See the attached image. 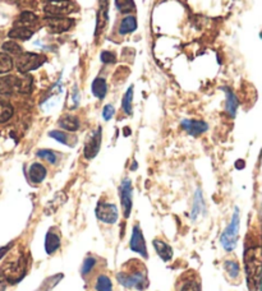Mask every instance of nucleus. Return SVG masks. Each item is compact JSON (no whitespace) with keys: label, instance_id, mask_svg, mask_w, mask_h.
I'll return each mask as SVG.
<instances>
[{"label":"nucleus","instance_id":"1","mask_svg":"<svg viewBox=\"0 0 262 291\" xmlns=\"http://www.w3.org/2000/svg\"><path fill=\"white\" fill-rule=\"evenodd\" d=\"M117 279L121 285L127 289L143 291L150 286L147 267L139 259L132 258L121 267L117 274Z\"/></svg>","mask_w":262,"mask_h":291},{"label":"nucleus","instance_id":"2","mask_svg":"<svg viewBox=\"0 0 262 291\" xmlns=\"http://www.w3.org/2000/svg\"><path fill=\"white\" fill-rule=\"evenodd\" d=\"M245 268L248 286L252 291H257L261 280V247L259 240H247L246 243Z\"/></svg>","mask_w":262,"mask_h":291},{"label":"nucleus","instance_id":"3","mask_svg":"<svg viewBox=\"0 0 262 291\" xmlns=\"http://www.w3.org/2000/svg\"><path fill=\"white\" fill-rule=\"evenodd\" d=\"M27 272V261L24 254H18L17 258L8 261L4 263L1 268V274L8 280L9 283H18L19 280L23 279Z\"/></svg>","mask_w":262,"mask_h":291},{"label":"nucleus","instance_id":"4","mask_svg":"<svg viewBox=\"0 0 262 291\" xmlns=\"http://www.w3.org/2000/svg\"><path fill=\"white\" fill-rule=\"evenodd\" d=\"M175 291H202V280L196 270H186L175 281Z\"/></svg>","mask_w":262,"mask_h":291},{"label":"nucleus","instance_id":"5","mask_svg":"<svg viewBox=\"0 0 262 291\" xmlns=\"http://www.w3.org/2000/svg\"><path fill=\"white\" fill-rule=\"evenodd\" d=\"M46 62V56L41 54L33 53H21L17 58V69L19 73L27 74L28 72L35 71L37 68L41 67Z\"/></svg>","mask_w":262,"mask_h":291},{"label":"nucleus","instance_id":"6","mask_svg":"<svg viewBox=\"0 0 262 291\" xmlns=\"http://www.w3.org/2000/svg\"><path fill=\"white\" fill-rule=\"evenodd\" d=\"M106 267V263L104 259L98 258L95 256H89L86 257V259L83 261L82 268H81V275H82L83 280L86 283L91 284L92 280L98 275L103 274L104 268Z\"/></svg>","mask_w":262,"mask_h":291},{"label":"nucleus","instance_id":"7","mask_svg":"<svg viewBox=\"0 0 262 291\" xmlns=\"http://www.w3.org/2000/svg\"><path fill=\"white\" fill-rule=\"evenodd\" d=\"M76 10L77 5L71 0H50L44 6V12L49 17H65Z\"/></svg>","mask_w":262,"mask_h":291},{"label":"nucleus","instance_id":"8","mask_svg":"<svg viewBox=\"0 0 262 291\" xmlns=\"http://www.w3.org/2000/svg\"><path fill=\"white\" fill-rule=\"evenodd\" d=\"M238 232H239V211L236 209L234 215L232 217V222L229 226L224 230L223 235H221V244L225 248V250L230 252L234 249L238 240Z\"/></svg>","mask_w":262,"mask_h":291},{"label":"nucleus","instance_id":"9","mask_svg":"<svg viewBox=\"0 0 262 291\" xmlns=\"http://www.w3.org/2000/svg\"><path fill=\"white\" fill-rule=\"evenodd\" d=\"M96 216L100 221L105 222V224H115L118 220V208L113 203H105L100 202L96 208Z\"/></svg>","mask_w":262,"mask_h":291},{"label":"nucleus","instance_id":"10","mask_svg":"<svg viewBox=\"0 0 262 291\" xmlns=\"http://www.w3.org/2000/svg\"><path fill=\"white\" fill-rule=\"evenodd\" d=\"M119 194H121L123 215L124 217L128 218L131 215V211H132V183H131V180H123L121 188H119Z\"/></svg>","mask_w":262,"mask_h":291},{"label":"nucleus","instance_id":"11","mask_svg":"<svg viewBox=\"0 0 262 291\" xmlns=\"http://www.w3.org/2000/svg\"><path fill=\"white\" fill-rule=\"evenodd\" d=\"M131 250L138 253L143 258H147V248H146V241L143 239V234H142L141 226L138 224H135L133 226L132 238H131Z\"/></svg>","mask_w":262,"mask_h":291},{"label":"nucleus","instance_id":"12","mask_svg":"<svg viewBox=\"0 0 262 291\" xmlns=\"http://www.w3.org/2000/svg\"><path fill=\"white\" fill-rule=\"evenodd\" d=\"M101 146V128L99 127L95 130L91 135L89 137L87 142L85 144V157L86 159H94L100 151Z\"/></svg>","mask_w":262,"mask_h":291},{"label":"nucleus","instance_id":"13","mask_svg":"<svg viewBox=\"0 0 262 291\" xmlns=\"http://www.w3.org/2000/svg\"><path fill=\"white\" fill-rule=\"evenodd\" d=\"M73 19L68 17H47L46 27L50 30V32L59 33L65 32L73 26Z\"/></svg>","mask_w":262,"mask_h":291},{"label":"nucleus","instance_id":"14","mask_svg":"<svg viewBox=\"0 0 262 291\" xmlns=\"http://www.w3.org/2000/svg\"><path fill=\"white\" fill-rule=\"evenodd\" d=\"M60 247V231L58 227H51L46 234V240H45V249L47 254L55 253Z\"/></svg>","mask_w":262,"mask_h":291},{"label":"nucleus","instance_id":"15","mask_svg":"<svg viewBox=\"0 0 262 291\" xmlns=\"http://www.w3.org/2000/svg\"><path fill=\"white\" fill-rule=\"evenodd\" d=\"M109 19V0H100L98 12V23H96V35L103 31Z\"/></svg>","mask_w":262,"mask_h":291},{"label":"nucleus","instance_id":"16","mask_svg":"<svg viewBox=\"0 0 262 291\" xmlns=\"http://www.w3.org/2000/svg\"><path fill=\"white\" fill-rule=\"evenodd\" d=\"M18 92V77L5 76L0 77V94L12 95Z\"/></svg>","mask_w":262,"mask_h":291},{"label":"nucleus","instance_id":"17","mask_svg":"<svg viewBox=\"0 0 262 291\" xmlns=\"http://www.w3.org/2000/svg\"><path fill=\"white\" fill-rule=\"evenodd\" d=\"M182 128L186 130L187 133H189L191 135H198V134H202L203 132H206L209 127H207V124L205 123V121L183 120Z\"/></svg>","mask_w":262,"mask_h":291},{"label":"nucleus","instance_id":"18","mask_svg":"<svg viewBox=\"0 0 262 291\" xmlns=\"http://www.w3.org/2000/svg\"><path fill=\"white\" fill-rule=\"evenodd\" d=\"M153 248L156 250L157 256L162 259L164 262H169L171 258H173V249L169 244H166L164 240L156 238L152 241Z\"/></svg>","mask_w":262,"mask_h":291},{"label":"nucleus","instance_id":"19","mask_svg":"<svg viewBox=\"0 0 262 291\" xmlns=\"http://www.w3.org/2000/svg\"><path fill=\"white\" fill-rule=\"evenodd\" d=\"M95 291H113V283L106 274H100L91 281Z\"/></svg>","mask_w":262,"mask_h":291},{"label":"nucleus","instance_id":"20","mask_svg":"<svg viewBox=\"0 0 262 291\" xmlns=\"http://www.w3.org/2000/svg\"><path fill=\"white\" fill-rule=\"evenodd\" d=\"M28 177H30L31 182L35 183V184H38V183H41L45 179V177H46V169L44 168V165L35 162V164L31 165L30 170H28Z\"/></svg>","mask_w":262,"mask_h":291},{"label":"nucleus","instance_id":"21","mask_svg":"<svg viewBox=\"0 0 262 291\" xmlns=\"http://www.w3.org/2000/svg\"><path fill=\"white\" fill-rule=\"evenodd\" d=\"M224 270L230 280H238L241 276V267L236 258H227L224 261Z\"/></svg>","mask_w":262,"mask_h":291},{"label":"nucleus","instance_id":"22","mask_svg":"<svg viewBox=\"0 0 262 291\" xmlns=\"http://www.w3.org/2000/svg\"><path fill=\"white\" fill-rule=\"evenodd\" d=\"M59 125L68 132H76L80 127V121H78L77 116H73V115H64L60 118Z\"/></svg>","mask_w":262,"mask_h":291},{"label":"nucleus","instance_id":"23","mask_svg":"<svg viewBox=\"0 0 262 291\" xmlns=\"http://www.w3.org/2000/svg\"><path fill=\"white\" fill-rule=\"evenodd\" d=\"M106 92H108V85H106V81L101 77H98L96 80L92 83V94L95 96L103 100L104 97L106 96Z\"/></svg>","mask_w":262,"mask_h":291},{"label":"nucleus","instance_id":"24","mask_svg":"<svg viewBox=\"0 0 262 291\" xmlns=\"http://www.w3.org/2000/svg\"><path fill=\"white\" fill-rule=\"evenodd\" d=\"M37 19H38L37 15L33 14V13L23 12L21 14V17H19V19L15 22V24H17V27H24V28H30V27L35 26V24L37 23Z\"/></svg>","mask_w":262,"mask_h":291},{"label":"nucleus","instance_id":"25","mask_svg":"<svg viewBox=\"0 0 262 291\" xmlns=\"http://www.w3.org/2000/svg\"><path fill=\"white\" fill-rule=\"evenodd\" d=\"M33 35V31L30 28H24V27H14L10 32H9V37L15 38V40H30Z\"/></svg>","mask_w":262,"mask_h":291},{"label":"nucleus","instance_id":"26","mask_svg":"<svg viewBox=\"0 0 262 291\" xmlns=\"http://www.w3.org/2000/svg\"><path fill=\"white\" fill-rule=\"evenodd\" d=\"M135 28H137V21L133 15H130V17H126L122 21L121 27H119V33L121 35H128V33L134 32Z\"/></svg>","mask_w":262,"mask_h":291},{"label":"nucleus","instance_id":"27","mask_svg":"<svg viewBox=\"0 0 262 291\" xmlns=\"http://www.w3.org/2000/svg\"><path fill=\"white\" fill-rule=\"evenodd\" d=\"M225 94H227V111L229 112V115L234 116L237 111V107H238L239 102L238 98L236 97V95L233 94L229 89H224Z\"/></svg>","mask_w":262,"mask_h":291},{"label":"nucleus","instance_id":"28","mask_svg":"<svg viewBox=\"0 0 262 291\" xmlns=\"http://www.w3.org/2000/svg\"><path fill=\"white\" fill-rule=\"evenodd\" d=\"M13 106L4 100H0V123H5L13 116Z\"/></svg>","mask_w":262,"mask_h":291},{"label":"nucleus","instance_id":"29","mask_svg":"<svg viewBox=\"0 0 262 291\" xmlns=\"http://www.w3.org/2000/svg\"><path fill=\"white\" fill-rule=\"evenodd\" d=\"M31 90H32V77L28 74L18 77V92L19 94H30Z\"/></svg>","mask_w":262,"mask_h":291},{"label":"nucleus","instance_id":"30","mask_svg":"<svg viewBox=\"0 0 262 291\" xmlns=\"http://www.w3.org/2000/svg\"><path fill=\"white\" fill-rule=\"evenodd\" d=\"M13 60L10 55L6 53H0V74L8 73L12 71Z\"/></svg>","mask_w":262,"mask_h":291},{"label":"nucleus","instance_id":"31","mask_svg":"<svg viewBox=\"0 0 262 291\" xmlns=\"http://www.w3.org/2000/svg\"><path fill=\"white\" fill-rule=\"evenodd\" d=\"M132 100H133V86H131L130 89L127 90L126 95L123 97V110L126 111L127 115H132Z\"/></svg>","mask_w":262,"mask_h":291},{"label":"nucleus","instance_id":"32","mask_svg":"<svg viewBox=\"0 0 262 291\" xmlns=\"http://www.w3.org/2000/svg\"><path fill=\"white\" fill-rule=\"evenodd\" d=\"M115 4L122 13H130L135 8L133 0H115Z\"/></svg>","mask_w":262,"mask_h":291},{"label":"nucleus","instance_id":"33","mask_svg":"<svg viewBox=\"0 0 262 291\" xmlns=\"http://www.w3.org/2000/svg\"><path fill=\"white\" fill-rule=\"evenodd\" d=\"M36 155H37L38 157H41V159L46 160V161L50 162V164H56V160H58L55 152H53V151L50 150H40L37 151Z\"/></svg>","mask_w":262,"mask_h":291},{"label":"nucleus","instance_id":"34","mask_svg":"<svg viewBox=\"0 0 262 291\" xmlns=\"http://www.w3.org/2000/svg\"><path fill=\"white\" fill-rule=\"evenodd\" d=\"M3 50L9 54H21L22 47L14 41H6L3 44Z\"/></svg>","mask_w":262,"mask_h":291},{"label":"nucleus","instance_id":"35","mask_svg":"<svg viewBox=\"0 0 262 291\" xmlns=\"http://www.w3.org/2000/svg\"><path fill=\"white\" fill-rule=\"evenodd\" d=\"M50 137H53L54 139H56L58 142H60V143L63 144H68V135L67 133L64 132H60V130H53V132H50Z\"/></svg>","mask_w":262,"mask_h":291},{"label":"nucleus","instance_id":"36","mask_svg":"<svg viewBox=\"0 0 262 291\" xmlns=\"http://www.w3.org/2000/svg\"><path fill=\"white\" fill-rule=\"evenodd\" d=\"M100 59H101V62L105 63V64H113V63H115L117 58H115V55L113 53H109V51H103L100 55Z\"/></svg>","mask_w":262,"mask_h":291},{"label":"nucleus","instance_id":"37","mask_svg":"<svg viewBox=\"0 0 262 291\" xmlns=\"http://www.w3.org/2000/svg\"><path fill=\"white\" fill-rule=\"evenodd\" d=\"M115 114V109L114 106L113 105H106L105 107H104V111H103V116L105 120H110V119L114 116Z\"/></svg>","mask_w":262,"mask_h":291},{"label":"nucleus","instance_id":"38","mask_svg":"<svg viewBox=\"0 0 262 291\" xmlns=\"http://www.w3.org/2000/svg\"><path fill=\"white\" fill-rule=\"evenodd\" d=\"M9 248H10V245H6V247H4V248H1V249H0V258H1V257H3L4 254L6 253V252H8Z\"/></svg>","mask_w":262,"mask_h":291}]
</instances>
